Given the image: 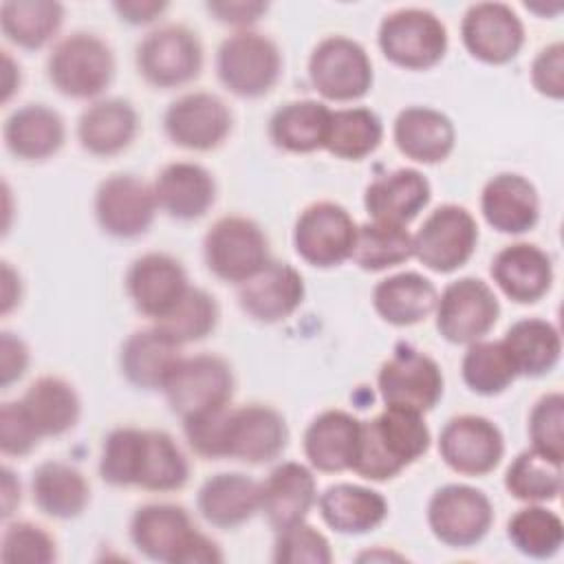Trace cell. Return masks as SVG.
Listing matches in <instances>:
<instances>
[{
    "label": "cell",
    "mask_w": 564,
    "mask_h": 564,
    "mask_svg": "<svg viewBox=\"0 0 564 564\" xmlns=\"http://www.w3.org/2000/svg\"><path fill=\"white\" fill-rule=\"evenodd\" d=\"M430 441L423 414L386 408L370 421H361L352 471L375 482L390 480L419 460Z\"/></svg>",
    "instance_id": "1"
},
{
    "label": "cell",
    "mask_w": 564,
    "mask_h": 564,
    "mask_svg": "<svg viewBox=\"0 0 564 564\" xmlns=\"http://www.w3.org/2000/svg\"><path fill=\"white\" fill-rule=\"evenodd\" d=\"M130 540L139 553L167 564H216L223 562L218 544L200 533L189 513L170 502H150L134 511Z\"/></svg>",
    "instance_id": "2"
},
{
    "label": "cell",
    "mask_w": 564,
    "mask_h": 564,
    "mask_svg": "<svg viewBox=\"0 0 564 564\" xmlns=\"http://www.w3.org/2000/svg\"><path fill=\"white\" fill-rule=\"evenodd\" d=\"M48 82L70 99L99 97L115 75L110 46L95 33H70L62 37L46 59Z\"/></svg>",
    "instance_id": "3"
},
{
    "label": "cell",
    "mask_w": 564,
    "mask_h": 564,
    "mask_svg": "<svg viewBox=\"0 0 564 564\" xmlns=\"http://www.w3.org/2000/svg\"><path fill=\"white\" fill-rule=\"evenodd\" d=\"M216 73L229 93L256 99L278 84L282 75V55L271 37L240 29L220 42Z\"/></svg>",
    "instance_id": "4"
},
{
    "label": "cell",
    "mask_w": 564,
    "mask_h": 564,
    "mask_svg": "<svg viewBox=\"0 0 564 564\" xmlns=\"http://www.w3.org/2000/svg\"><path fill=\"white\" fill-rule=\"evenodd\" d=\"M377 42L383 57L394 66L425 70L443 59L447 51V29L432 11L405 7L381 20Z\"/></svg>",
    "instance_id": "5"
},
{
    "label": "cell",
    "mask_w": 564,
    "mask_h": 564,
    "mask_svg": "<svg viewBox=\"0 0 564 564\" xmlns=\"http://www.w3.org/2000/svg\"><path fill=\"white\" fill-rule=\"evenodd\" d=\"M203 256L218 280L242 284L269 262V240L256 220L223 216L205 234Z\"/></svg>",
    "instance_id": "6"
},
{
    "label": "cell",
    "mask_w": 564,
    "mask_h": 564,
    "mask_svg": "<svg viewBox=\"0 0 564 564\" xmlns=\"http://www.w3.org/2000/svg\"><path fill=\"white\" fill-rule=\"evenodd\" d=\"M170 410L183 421L225 408L234 394L231 366L218 355L181 357L163 386Z\"/></svg>",
    "instance_id": "7"
},
{
    "label": "cell",
    "mask_w": 564,
    "mask_h": 564,
    "mask_svg": "<svg viewBox=\"0 0 564 564\" xmlns=\"http://www.w3.org/2000/svg\"><path fill=\"white\" fill-rule=\"evenodd\" d=\"M443 383L438 364L408 344L397 346L377 375L379 397L386 408L416 414H425L438 403L443 397Z\"/></svg>",
    "instance_id": "8"
},
{
    "label": "cell",
    "mask_w": 564,
    "mask_h": 564,
    "mask_svg": "<svg viewBox=\"0 0 564 564\" xmlns=\"http://www.w3.org/2000/svg\"><path fill=\"white\" fill-rule=\"evenodd\" d=\"M478 225L463 205L436 207L412 236V256L436 273H452L476 251Z\"/></svg>",
    "instance_id": "9"
},
{
    "label": "cell",
    "mask_w": 564,
    "mask_h": 564,
    "mask_svg": "<svg viewBox=\"0 0 564 564\" xmlns=\"http://www.w3.org/2000/svg\"><path fill=\"white\" fill-rule=\"evenodd\" d=\"M308 79L328 101H355L372 86V62L359 42L328 35L311 51Z\"/></svg>",
    "instance_id": "10"
},
{
    "label": "cell",
    "mask_w": 564,
    "mask_h": 564,
    "mask_svg": "<svg viewBox=\"0 0 564 564\" xmlns=\"http://www.w3.org/2000/svg\"><path fill=\"white\" fill-rule=\"evenodd\" d=\"M491 524V500L476 487L449 482L438 487L427 502V527L432 535L452 549L478 544Z\"/></svg>",
    "instance_id": "11"
},
{
    "label": "cell",
    "mask_w": 564,
    "mask_h": 564,
    "mask_svg": "<svg viewBox=\"0 0 564 564\" xmlns=\"http://www.w3.org/2000/svg\"><path fill=\"white\" fill-rule=\"evenodd\" d=\"M357 223L346 207L333 200L306 205L293 227L295 253L311 267L330 269L352 256Z\"/></svg>",
    "instance_id": "12"
},
{
    "label": "cell",
    "mask_w": 564,
    "mask_h": 564,
    "mask_svg": "<svg viewBox=\"0 0 564 564\" xmlns=\"http://www.w3.org/2000/svg\"><path fill=\"white\" fill-rule=\"evenodd\" d=\"M436 330L449 344H474L498 322L500 302L494 289L480 278L449 282L436 300Z\"/></svg>",
    "instance_id": "13"
},
{
    "label": "cell",
    "mask_w": 564,
    "mask_h": 564,
    "mask_svg": "<svg viewBox=\"0 0 564 564\" xmlns=\"http://www.w3.org/2000/svg\"><path fill=\"white\" fill-rule=\"evenodd\" d=\"M139 75L156 88H176L198 77L203 46L187 26L165 24L137 44Z\"/></svg>",
    "instance_id": "14"
},
{
    "label": "cell",
    "mask_w": 564,
    "mask_h": 564,
    "mask_svg": "<svg viewBox=\"0 0 564 564\" xmlns=\"http://www.w3.org/2000/svg\"><path fill=\"white\" fill-rule=\"evenodd\" d=\"M289 443L284 416L264 403L227 410L223 432V458L260 465L278 458Z\"/></svg>",
    "instance_id": "15"
},
{
    "label": "cell",
    "mask_w": 564,
    "mask_h": 564,
    "mask_svg": "<svg viewBox=\"0 0 564 564\" xmlns=\"http://www.w3.org/2000/svg\"><path fill=\"white\" fill-rule=\"evenodd\" d=\"M443 463L463 476H485L498 467L505 454L500 427L480 414L452 416L438 434Z\"/></svg>",
    "instance_id": "16"
},
{
    "label": "cell",
    "mask_w": 564,
    "mask_h": 564,
    "mask_svg": "<svg viewBox=\"0 0 564 564\" xmlns=\"http://www.w3.org/2000/svg\"><path fill=\"white\" fill-rule=\"evenodd\" d=\"M163 128L174 145L209 152L223 145V141L229 137L231 110L218 95L194 90L181 95L167 106Z\"/></svg>",
    "instance_id": "17"
},
{
    "label": "cell",
    "mask_w": 564,
    "mask_h": 564,
    "mask_svg": "<svg viewBox=\"0 0 564 564\" xmlns=\"http://www.w3.org/2000/svg\"><path fill=\"white\" fill-rule=\"evenodd\" d=\"M156 209L152 187L134 174H112L97 185L95 218L101 231L112 238L143 236Z\"/></svg>",
    "instance_id": "18"
},
{
    "label": "cell",
    "mask_w": 564,
    "mask_h": 564,
    "mask_svg": "<svg viewBox=\"0 0 564 564\" xmlns=\"http://www.w3.org/2000/svg\"><path fill=\"white\" fill-rule=\"evenodd\" d=\"M460 37L471 57L485 64H507L524 44V26L509 4L476 2L463 15Z\"/></svg>",
    "instance_id": "19"
},
{
    "label": "cell",
    "mask_w": 564,
    "mask_h": 564,
    "mask_svg": "<svg viewBox=\"0 0 564 564\" xmlns=\"http://www.w3.org/2000/svg\"><path fill=\"white\" fill-rule=\"evenodd\" d=\"M189 289L183 264L159 251L139 256L126 273V291L134 308L159 322L165 317Z\"/></svg>",
    "instance_id": "20"
},
{
    "label": "cell",
    "mask_w": 564,
    "mask_h": 564,
    "mask_svg": "<svg viewBox=\"0 0 564 564\" xmlns=\"http://www.w3.org/2000/svg\"><path fill=\"white\" fill-rule=\"evenodd\" d=\"M306 289L300 271L289 262L269 260L258 273L238 284L240 308L260 324L291 317L304 302Z\"/></svg>",
    "instance_id": "21"
},
{
    "label": "cell",
    "mask_w": 564,
    "mask_h": 564,
    "mask_svg": "<svg viewBox=\"0 0 564 564\" xmlns=\"http://www.w3.org/2000/svg\"><path fill=\"white\" fill-rule=\"evenodd\" d=\"M315 502L317 482L311 467L302 463H280L267 480L260 482V511L275 531L306 520Z\"/></svg>",
    "instance_id": "22"
},
{
    "label": "cell",
    "mask_w": 564,
    "mask_h": 564,
    "mask_svg": "<svg viewBox=\"0 0 564 564\" xmlns=\"http://www.w3.org/2000/svg\"><path fill=\"white\" fill-rule=\"evenodd\" d=\"M489 273L509 300L533 304L551 289L553 262L538 245L513 242L494 256Z\"/></svg>",
    "instance_id": "23"
},
{
    "label": "cell",
    "mask_w": 564,
    "mask_h": 564,
    "mask_svg": "<svg viewBox=\"0 0 564 564\" xmlns=\"http://www.w3.org/2000/svg\"><path fill=\"white\" fill-rule=\"evenodd\" d=\"M480 212L496 231L511 236L524 234L533 229L540 218L538 189L522 174H496L480 192Z\"/></svg>",
    "instance_id": "24"
},
{
    "label": "cell",
    "mask_w": 564,
    "mask_h": 564,
    "mask_svg": "<svg viewBox=\"0 0 564 564\" xmlns=\"http://www.w3.org/2000/svg\"><path fill=\"white\" fill-rule=\"evenodd\" d=\"M397 150L416 163H441L456 145V130L452 119L430 106L403 108L392 126Z\"/></svg>",
    "instance_id": "25"
},
{
    "label": "cell",
    "mask_w": 564,
    "mask_h": 564,
    "mask_svg": "<svg viewBox=\"0 0 564 564\" xmlns=\"http://www.w3.org/2000/svg\"><path fill=\"white\" fill-rule=\"evenodd\" d=\"M430 181L414 167H399L377 176L364 192V207L377 223L405 227L430 203Z\"/></svg>",
    "instance_id": "26"
},
{
    "label": "cell",
    "mask_w": 564,
    "mask_h": 564,
    "mask_svg": "<svg viewBox=\"0 0 564 564\" xmlns=\"http://www.w3.org/2000/svg\"><path fill=\"white\" fill-rule=\"evenodd\" d=\"M159 209L176 220L200 218L216 200V181L209 170L192 161L167 163L152 185Z\"/></svg>",
    "instance_id": "27"
},
{
    "label": "cell",
    "mask_w": 564,
    "mask_h": 564,
    "mask_svg": "<svg viewBox=\"0 0 564 564\" xmlns=\"http://www.w3.org/2000/svg\"><path fill=\"white\" fill-rule=\"evenodd\" d=\"M361 421L344 410L319 412L304 430V456L308 465L324 474L352 469Z\"/></svg>",
    "instance_id": "28"
},
{
    "label": "cell",
    "mask_w": 564,
    "mask_h": 564,
    "mask_svg": "<svg viewBox=\"0 0 564 564\" xmlns=\"http://www.w3.org/2000/svg\"><path fill=\"white\" fill-rule=\"evenodd\" d=\"M181 346L161 328L134 330L121 346L119 366L123 377L141 390H163L167 377L181 361Z\"/></svg>",
    "instance_id": "29"
},
{
    "label": "cell",
    "mask_w": 564,
    "mask_h": 564,
    "mask_svg": "<svg viewBox=\"0 0 564 564\" xmlns=\"http://www.w3.org/2000/svg\"><path fill=\"white\" fill-rule=\"evenodd\" d=\"M2 139L13 156L22 161H44L64 145L66 128L57 110L44 104H26L7 117Z\"/></svg>",
    "instance_id": "30"
},
{
    "label": "cell",
    "mask_w": 564,
    "mask_h": 564,
    "mask_svg": "<svg viewBox=\"0 0 564 564\" xmlns=\"http://www.w3.org/2000/svg\"><path fill=\"white\" fill-rule=\"evenodd\" d=\"M196 505L212 527L236 529L260 511V482L240 471L216 474L198 489Z\"/></svg>",
    "instance_id": "31"
},
{
    "label": "cell",
    "mask_w": 564,
    "mask_h": 564,
    "mask_svg": "<svg viewBox=\"0 0 564 564\" xmlns=\"http://www.w3.org/2000/svg\"><path fill=\"white\" fill-rule=\"evenodd\" d=\"M317 507L322 520L344 535H364L388 516V500L379 491L352 482L326 487L317 498Z\"/></svg>",
    "instance_id": "32"
},
{
    "label": "cell",
    "mask_w": 564,
    "mask_h": 564,
    "mask_svg": "<svg viewBox=\"0 0 564 564\" xmlns=\"http://www.w3.org/2000/svg\"><path fill=\"white\" fill-rule=\"evenodd\" d=\"M139 130V117L126 99H99L90 104L77 121L79 145L95 156L123 152Z\"/></svg>",
    "instance_id": "33"
},
{
    "label": "cell",
    "mask_w": 564,
    "mask_h": 564,
    "mask_svg": "<svg viewBox=\"0 0 564 564\" xmlns=\"http://www.w3.org/2000/svg\"><path fill=\"white\" fill-rule=\"evenodd\" d=\"M438 291L425 275L403 271L379 280L372 289L377 315L392 326H412L430 317L436 308Z\"/></svg>",
    "instance_id": "34"
},
{
    "label": "cell",
    "mask_w": 564,
    "mask_h": 564,
    "mask_svg": "<svg viewBox=\"0 0 564 564\" xmlns=\"http://www.w3.org/2000/svg\"><path fill=\"white\" fill-rule=\"evenodd\" d=\"M31 494L44 516L73 520L88 507L90 485L77 467L62 460H46L33 471Z\"/></svg>",
    "instance_id": "35"
},
{
    "label": "cell",
    "mask_w": 564,
    "mask_h": 564,
    "mask_svg": "<svg viewBox=\"0 0 564 564\" xmlns=\"http://www.w3.org/2000/svg\"><path fill=\"white\" fill-rule=\"evenodd\" d=\"M20 403L40 438L66 434L77 425L82 414V401L75 388L66 379L53 375L35 379Z\"/></svg>",
    "instance_id": "36"
},
{
    "label": "cell",
    "mask_w": 564,
    "mask_h": 564,
    "mask_svg": "<svg viewBox=\"0 0 564 564\" xmlns=\"http://www.w3.org/2000/svg\"><path fill=\"white\" fill-rule=\"evenodd\" d=\"M330 108L317 99H297L280 106L269 121L271 141L293 154L322 150L328 134Z\"/></svg>",
    "instance_id": "37"
},
{
    "label": "cell",
    "mask_w": 564,
    "mask_h": 564,
    "mask_svg": "<svg viewBox=\"0 0 564 564\" xmlns=\"http://www.w3.org/2000/svg\"><path fill=\"white\" fill-rule=\"evenodd\" d=\"M522 377L549 375L562 355L560 330L540 317H524L509 326L500 339Z\"/></svg>",
    "instance_id": "38"
},
{
    "label": "cell",
    "mask_w": 564,
    "mask_h": 564,
    "mask_svg": "<svg viewBox=\"0 0 564 564\" xmlns=\"http://www.w3.org/2000/svg\"><path fill=\"white\" fill-rule=\"evenodd\" d=\"M189 478V463L178 443L163 430H143L137 487L148 491H174Z\"/></svg>",
    "instance_id": "39"
},
{
    "label": "cell",
    "mask_w": 564,
    "mask_h": 564,
    "mask_svg": "<svg viewBox=\"0 0 564 564\" xmlns=\"http://www.w3.org/2000/svg\"><path fill=\"white\" fill-rule=\"evenodd\" d=\"M64 7L55 0H7L0 4L4 37L22 48H40L62 26Z\"/></svg>",
    "instance_id": "40"
},
{
    "label": "cell",
    "mask_w": 564,
    "mask_h": 564,
    "mask_svg": "<svg viewBox=\"0 0 564 564\" xmlns=\"http://www.w3.org/2000/svg\"><path fill=\"white\" fill-rule=\"evenodd\" d=\"M383 139L379 115L364 106L339 108L330 112L324 150L344 161H361L372 154Z\"/></svg>",
    "instance_id": "41"
},
{
    "label": "cell",
    "mask_w": 564,
    "mask_h": 564,
    "mask_svg": "<svg viewBox=\"0 0 564 564\" xmlns=\"http://www.w3.org/2000/svg\"><path fill=\"white\" fill-rule=\"evenodd\" d=\"M507 538L518 553L533 560H546L562 549L564 524L555 511L529 502L509 518Z\"/></svg>",
    "instance_id": "42"
},
{
    "label": "cell",
    "mask_w": 564,
    "mask_h": 564,
    "mask_svg": "<svg viewBox=\"0 0 564 564\" xmlns=\"http://www.w3.org/2000/svg\"><path fill=\"white\" fill-rule=\"evenodd\" d=\"M412 258V234L401 225L364 223L357 225L350 260L364 271H383Z\"/></svg>",
    "instance_id": "43"
},
{
    "label": "cell",
    "mask_w": 564,
    "mask_h": 564,
    "mask_svg": "<svg viewBox=\"0 0 564 564\" xmlns=\"http://www.w3.org/2000/svg\"><path fill=\"white\" fill-rule=\"evenodd\" d=\"M460 375L465 386L482 397L505 392L518 377L505 344L489 339L467 344V350L460 361Z\"/></svg>",
    "instance_id": "44"
},
{
    "label": "cell",
    "mask_w": 564,
    "mask_h": 564,
    "mask_svg": "<svg viewBox=\"0 0 564 564\" xmlns=\"http://www.w3.org/2000/svg\"><path fill=\"white\" fill-rule=\"evenodd\" d=\"M505 489L522 502H551L562 491V463L535 449H524L507 467Z\"/></svg>",
    "instance_id": "45"
},
{
    "label": "cell",
    "mask_w": 564,
    "mask_h": 564,
    "mask_svg": "<svg viewBox=\"0 0 564 564\" xmlns=\"http://www.w3.org/2000/svg\"><path fill=\"white\" fill-rule=\"evenodd\" d=\"M216 324L218 304L207 291L198 286H189L178 304L165 317L154 322V326L161 328L178 346L205 339L216 328Z\"/></svg>",
    "instance_id": "46"
},
{
    "label": "cell",
    "mask_w": 564,
    "mask_h": 564,
    "mask_svg": "<svg viewBox=\"0 0 564 564\" xmlns=\"http://www.w3.org/2000/svg\"><path fill=\"white\" fill-rule=\"evenodd\" d=\"M143 430L115 427L106 434L99 456V476L112 487H137Z\"/></svg>",
    "instance_id": "47"
},
{
    "label": "cell",
    "mask_w": 564,
    "mask_h": 564,
    "mask_svg": "<svg viewBox=\"0 0 564 564\" xmlns=\"http://www.w3.org/2000/svg\"><path fill=\"white\" fill-rule=\"evenodd\" d=\"M529 438L531 449L542 456L562 463L564 460V394H542L529 414Z\"/></svg>",
    "instance_id": "48"
},
{
    "label": "cell",
    "mask_w": 564,
    "mask_h": 564,
    "mask_svg": "<svg viewBox=\"0 0 564 564\" xmlns=\"http://www.w3.org/2000/svg\"><path fill=\"white\" fill-rule=\"evenodd\" d=\"M57 557L53 535L29 520L7 524L0 542L4 564H51Z\"/></svg>",
    "instance_id": "49"
},
{
    "label": "cell",
    "mask_w": 564,
    "mask_h": 564,
    "mask_svg": "<svg viewBox=\"0 0 564 564\" xmlns=\"http://www.w3.org/2000/svg\"><path fill=\"white\" fill-rule=\"evenodd\" d=\"M273 562L278 564H330L333 549L322 531L306 520L275 531Z\"/></svg>",
    "instance_id": "50"
},
{
    "label": "cell",
    "mask_w": 564,
    "mask_h": 564,
    "mask_svg": "<svg viewBox=\"0 0 564 564\" xmlns=\"http://www.w3.org/2000/svg\"><path fill=\"white\" fill-rule=\"evenodd\" d=\"M40 434L29 421L20 399L7 401L0 408V449L4 456H26L31 454L37 443Z\"/></svg>",
    "instance_id": "51"
},
{
    "label": "cell",
    "mask_w": 564,
    "mask_h": 564,
    "mask_svg": "<svg viewBox=\"0 0 564 564\" xmlns=\"http://www.w3.org/2000/svg\"><path fill=\"white\" fill-rule=\"evenodd\" d=\"M531 84L540 95L549 99L564 97V44L562 42H553L540 48V53L531 64Z\"/></svg>",
    "instance_id": "52"
},
{
    "label": "cell",
    "mask_w": 564,
    "mask_h": 564,
    "mask_svg": "<svg viewBox=\"0 0 564 564\" xmlns=\"http://www.w3.org/2000/svg\"><path fill=\"white\" fill-rule=\"evenodd\" d=\"M29 368V348L26 344L4 330L0 335V386L9 388L13 381H18Z\"/></svg>",
    "instance_id": "53"
},
{
    "label": "cell",
    "mask_w": 564,
    "mask_h": 564,
    "mask_svg": "<svg viewBox=\"0 0 564 564\" xmlns=\"http://www.w3.org/2000/svg\"><path fill=\"white\" fill-rule=\"evenodd\" d=\"M269 4L260 0H216L207 2V11L225 24L234 26H249L253 24L262 13H267Z\"/></svg>",
    "instance_id": "54"
},
{
    "label": "cell",
    "mask_w": 564,
    "mask_h": 564,
    "mask_svg": "<svg viewBox=\"0 0 564 564\" xmlns=\"http://www.w3.org/2000/svg\"><path fill=\"white\" fill-rule=\"evenodd\" d=\"M112 7L121 15V20L130 24H148L156 15H161L167 4L161 0H123V2H115Z\"/></svg>",
    "instance_id": "55"
},
{
    "label": "cell",
    "mask_w": 564,
    "mask_h": 564,
    "mask_svg": "<svg viewBox=\"0 0 564 564\" xmlns=\"http://www.w3.org/2000/svg\"><path fill=\"white\" fill-rule=\"evenodd\" d=\"M2 286H0V313L7 315L11 313L22 297V282H20V273L13 271V267L9 262H2Z\"/></svg>",
    "instance_id": "56"
},
{
    "label": "cell",
    "mask_w": 564,
    "mask_h": 564,
    "mask_svg": "<svg viewBox=\"0 0 564 564\" xmlns=\"http://www.w3.org/2000/svg\"><path fill=\"white\" fill-rule=\"evenodd\" d=\"M18 505H20V480L9 467H4L2 469V518H9Z\"/></svg>",
    "instance_id": "57"
},
{
    "label": "cell",
    "mask_w": 564,
    "mask_h": 564,
    "mask_svg": "<svg viewBox=\"0 0 564 564\" xmlns=\"http://www.w3.org/2000/svg\"><path fill=\"white\" fill-rule=\"evenodd\" d=\"M20 88V66L13 62L9 51H2V104H7Z\"/></svg>",
    "instance_id": "58"
},
{
    "label": "cell",
    "mask_w": 564,
    "mask_h": 564,
    "mask_svg": "<svg viewBox=\"0 0 564 564\" xmlns=\"http://www.w3.org/2000/svg\"><path fill=\"white\" fill-rule=\"evenodd\" d=\"M403 560V555L397 553H386V551H375V553H361L357 560Z\"/></svg>",
    "instance_id": "59"
}]
</instances>
